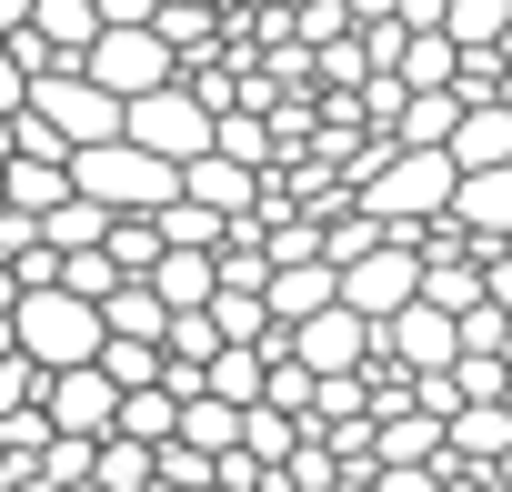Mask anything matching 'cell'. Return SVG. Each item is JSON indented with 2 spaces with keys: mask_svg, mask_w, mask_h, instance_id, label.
Instances as JSON below:
<instances>
[{
  "mask_svg": "<svg viewBox=\"0 0 512 492\" xmlns=\"http://www.w3.org/2000/svg\"><path fill=\"white\" fill-rule=\"evenodd\" d=\"M61 292H71V302H91V312H101V302H111V292H121V272H111V252H61Z\"/></svg>",
  "mask_w": 512,
  "mask_h": 492,
  "instance_id": "obj_32",
  "label": "cell"
},
{
  "mask_svg": "<svg viewBox=\"0 0 512 492\" xmlns=\"http://www.w3.org/2000/svg\"><path fill=\"white\" fill-rule=\"evenodd\" d=\"M101 231H111V211H91L81 191H71L61 211H41V241H51V252H101Z\"/></svg>",
  "mask_w": 512,
  "mask_h": 492,
  "instance_id": "obj_28",
  "label": "cell"
},
{
  "mask_svg": "<svg viewBox=\"0 0 512 492\" xmlns=\"http://www.w3.org/2000/svg\"><path fill=\"white\" fill-rule=\"evenodd\" d=\"M31 241H41V221H31V211H0V262H21Z\"/></svg>",
  "mask_w": 512,
  "mask_h": 492,
  "instance_id": "obj_35",
  "label": "cell"
},
{
  "mask_svg": "<svg viewBox=\"0 0 512 492\" xmlns=\"http://www.w3.org/2000/svg\"><path fill=\"white\" fill-rule=\"evenodd\" d=\"M61 201H71V161H21V151L0 161V211H31V221H41V211H61Z\"/></svg>",
  "mask_w": 512,
  "mask_h": 492,
  "instance_id": "obj_15",
  "label": "cell"
},
{
  "mask_svg": "<svg viewBox=\"0 0 512 492\" xmlns=\"http://www.w3.org/2000/svg\"><path fill=\"white\" fill-rule=\"evenodd\" d=\"M0 362H11V312H0Z\"/></svg>",
  "mask_w": 512,
  "mask_h": 492,
  "instance_id": "obj_41",
  "label": "cell"
},
{
  "mask_svg": "<svg viewBox=\"0 0 512 492\" xmlns=\"http://www.w3.org/2000/svg\"><path fill=\"white\" fill-rule=\"evenodd\" d=\"M51 432H71V442H101L111 432V412H121V392L101 382V362H81V372H41V402H31Z\"/></svg>",
  "mask_w": 512,
  "mask_h": 492,
  "instance_id": "obj_9",
  "label": "cell"
},
{
  "mask_svg": "<svg viewBox=\"0 0 512 492\" xmlns=\"http://www.w3.org/2000/svg\"><path fill=\"white\" fill-rule=\"evenodd\" d=\"M302 442H312V422H292V412H272V402H251V412H241V442H231V452H251L262 472H282V462H292Z\"/></svg>",
  "mask_w": 512,
  "mask_h": 492,
  "instance_id": "obj_19",
  "label": "cell"
},
{
  "mask_svg": "<svg viewBox=\"0 0 512 492\" xmlns=\"http://www.w3.org/2000/svg\"><path fill=\"white\" fill-rule=\"evenodd\" d=\"M211 161L272 171V161H282V151H272V121H262V111H221V121H211Z\"/></svg>",
  "mask_w": 512,
  "mask_h": 492,
  "instance_id": "obj_24",
  "label": "cell"
},
{
  "mask_svg": "<svg viewBox=\"0 0 512 492\" xmlns=\"http://www.w3.org/2000/svg\"><path fill=\"white\" fill-rule=\"evenodd\" d=\"M141 282L161 292V312H201V302H211V252H161Z\"/></svg>",
  "mask_w": 512,
  "mask_h": 492,
  "instance_id": "obj_21",
  "label": "cell"
},
{
  "mask_svg": "<svg viewBox=\"0 0 512 492\" xmlns=\"http://www.w3.org/2000/svg\"><path fill=\"white\" fill-rule=\"evenodd\" d=\"M442 382H452V412H462V402H502V392H512V362H502V352H462Z\"/></svg>",
  "mask_w": 512,
  "mask_h": 492,
  "instance_id": "obj_29",
  "label": "cell"
},
{
  "mask_svg": "<svg viewBox=\"0 0 512 492\" xmlns=\"http://www.w3.org/2000/svg\"><path fill=\"white\" fill-rule=\"evenodd\" d=\"M81 81H101L111 101H141V91H171L181 81V61L161 51V31L141 21V31H101L91 51H81Z\"/></svg>",
  "mask_w": 512,
  "mask_h": 492,
  "instance_id": "obj_7",
  "label": "cell"
},
{
  "mask_svg": "<svg viewBox=\"0 0 512 492\" xmlns=\"http://www.w3.org/2000/svg\"><path fill=\"white\" fill-rule=\"evenodd\" d=\"M492 101H502V111H512V71H502V91H492Z\"/></svg>",
  "mask_w": 512,
  "mask_h": 492,
  "instance_id": "obj_42",
  "label": "cell"
},
{
  "mask_svg": "<svg viewBox=\"0 0 512 492\" xmlns=\"http://www.w3.org/2000/svg\"><path fill=\"white\" fill-rule=\"evenodd\" d=\"M382 11H392L402 31H442V0H382Z\"/></svg>",
  "mask_w": 512,
  "mask_h": 492,
  "instance_id": "obj_38",
  "label": "cell"
},
{
  "mask_svg": "<svg viewBox=\"0 0 512 492\" xmlns=\"http://www.w3.org/2000/svg\"><path fill=\"white\" fill-rule=\"evenodd\" d=\"M342 302V272L332 262H272V282H262V312L292 332V322H312V312H332Z\"/></svg>",
  "mask_w": 512,
  "mask_h": 492,
  "instance_id": "obj_11",
  "label": "cell"
},
{
  "mask_svg": "<svg viewBox=\"0 0 512 492\" xmlns=\"http://www.w3.org/2000/svg\"><path fill=\"white\" fill-rule=\"evenodd\" d=\"M512 31V0H442V41L452 51H492Z\"/></svg>",
  "mask_w": 512,
  "mask_h": 492,
  "instance_id": "obj_26",
  "label": "cell"
},
{
  "mask_svg": "<svg viewBox=\"0 0 512 492\" xmlns=\"http://www.w3.org/2000/svg\"><path fill=\"white\" fill-rule=\"evenodd\" d=\"M452 71H462V51H452L442 31H412V41H402V61H392V81H402V91H452Z\"/></svg>",
  "mask_w": 512,
  "mask_h": 492,
  "instance_id": "obj_25",
  "label": "cell"
},
{
  "mask_svg": "<svg viewBox=\"0 0 512 492\" xmlns=\"http://www.w3.org/2000/svg\"><path fill=\"white\" fill-rule=\"evenodd\" d=\"M11 302H21V282H11V262H0V312H11Z\"/></svg>",
  "mask_w": 512,
  "mask_h": 492,
  "instance_id": "obj_40",
  "label": "cell"
},
{
  "mask_svg": "<svg viewBox=\"0 0 512 492\" xmlns=\"http://www.w3.org/2000/svg\"><path fill=\"white\" fill-rule=\"evenodd\" d=\"M282 352L312 372V382H342V372H362V362H382V322H362V312H312V322H292L282 332Z\"/></svg>",
  "mask_w": 512,
  "mask_h": 492,
  "instance_id": "obj_8",
  "label": "cell"
},
{
  "mask_svg": "<svg viewBox=\"0 0 512 492\" xmlns=\"http://www.w3.org/2000/svg\"><path fill=\"white\" fill-rule=\"evenodd\" d=\"M181 11H221V0H181Z\"/></svg>",
  "mask_w": 512,
  "mask_h": 492,
  "instance_id": "obj_43",
  "label": "cell"
},
{
  "mask_svg": "<svg viewBox=\"0 0 512 492\" xmlns=\"http://www.w3.org/2000/svg\"><path fill=\"white\" fill-rule=\"evenodd\" d=\"M71 191L111 221H151V211L181 201V161H151L131 141H91V151H71Z\"/></svg>",
  "mask_w": 512,
  "mask_h": 492,
  "instance_id": "obj_1",
  "label": "cell"
},
{
  "mask_svg": "<svg viewBox=\"0 0 512 492\" xmlns=\"http://www.w3.org/2000/svg\"><path fill=\"white\" fill-rule=\"evenodd\" d=\"M111 432H121V442H141V452H161V442L181 432V402H171L161 382H151V392H121V412H111Z\"/></svg>",
  "mask_w": 512,
  "mask_h": 492,
  "instance_id": "obj_23",
  "label": "cell"
},
{
  "mask_svg": "<svg viewBox=\"0 0 512 492\" xmlns=\"http://www.w3.org/2000/svg\"><path fill=\"white\" fill-rule=\"evenodd\" d=\"M51 61H81L91 41H101V21H91V0H31V21H21Z\"/></svg>",
  "mask_w": 512,
  "mask_h": 492,
  "instance_id": "obj_16",
  "label": "cell"
},
{
  "mask_svg": "<svg viewBox=\"0 0 512 492\" xmlns=\"http://www.w3.org/2000/svg\"><path fill=\"white\" fill-rule=\"evenodd\" d=\"M121 141H131V151H151V161H201V151H211V111L171 81V91L121 101Z\"/></svg>",
  "mask_w": 512,
  "mask_h": 492,
  "instance_id": "obj_6",
  "label": "cell"
},
{
  "mask_svg": "<svg viewBox=\"0 0 512 492\" xmlns=\"http://www.w3.org/2000/svg\"><path fill=\"white\" fill-rule=\"evenodd\" d=\"M21 21H31V0H0V41H11V31H21Z\"/></svg>",
  "mask_w": 512,
  "mask_h": 492,
  "instance_id": "obj_39",
  "label": "cell"
},
{
  "mask_svg": "<svg viewBox=\"0 0 512 492\" xmlns=\"http://www.w3.org/2000/svg\"><path fill=\"white\" fill-rule=\"evenodd\" d=\"M262 372H272V362H262V342H251V352H241V342H221V352L201 362V392H211V402H231V412H251V402H262Z\"/></svg>",
  "mask_w": 512,
  "mask_h": 492,
  "instance_id": "obj_18",
  "label": "cell"
},
{
  "mask_svg": "<svg viewBox=\"0 0 512 492\" xmlns=\"http://www.w3.org/2000/svg\"><path fill=\"white\" fill-rule=\"evenodd\" d=\"M21 101H31V71H21V61H11V41H0V121H11V111H21Z\"/></svg>",
  "mask_w": 512,
  "mask_h": 492,
  "instance_id": "obj_36",
  "label": "cell"
},
{
  "mask_svg": "<svg viewBox=\"0 0 512 492\" xmlns=\"http://www.w3.org/2000/svg\"><path fill=\"white\" fill-rule=\"evenodd\" d=\"M382 352H392L402 372H452V362H462V342H452V312H432V302H402V312L382 322Z\"/></svg>",
  "mask_w": 512,
  "mask_h": 492,
  "instance_id": "obj_10",
  "label": "cell"
},
{
  "mask_svg": "<svg viewBox=\"0 0 512 492\" xmlns=\"http://www.w3.org/2000/svg\"><path fill=\"white\" fill-rule=\"evenodd\" d=\"M31 402H41V372L11 352V362H0V422H11V412H31Z\"/></svg>",
  "mask_w": 512,
  "mask_h": 492,
  "instance_id": "obj_33",
  "label": "cell"
},
{
  "mask_svg": "<svg viewBox=\"0 0 512 492\" xmlns=\"http://www.w3.org/2000/svg\"><path fill=\"white\" fill-rule=\"evenodd\" d=\"M101 332H111V342H161V332H171V312H161V292H151V282H121V292L101 302Z\"/></svg>",
  "mask_w": 512,
  "mask_h": 492,
  "instance_id": "obj_22",
  "label": "cell"
},
{
  "mask_svg": "<svg viewBox=\"0 0 512 492\" xmlns=\"http://www.w3.org/2000/svg\"><path fill=\"white\" fill-rule=\"evenodd\" d=\"M452 181H462V171H452L442 151H402V141H392V151L352 181V211H372L382 231H422V221H442Z\"/></svg>",
  "mask_w": 512,
  "mask_h": 492,
  "instance_id": "obj_2",
  "label": "cell"
},
{
  "mask_svg": "<svg viewBox=\"0 0 512 492\" xmlns=\"http://www.w3.org/2000/svg\"><path fill=\"white\" fill-rule=\"evenodd\" d=\"M11 352H21L31 372H81V362H101V312L71 302L61 282H51V292H21V302H11Z\"/></svg>",
  "mask_w": 512,
  "mask_h": 492,
  "instance_id": "obj_3",
  "label": "cell"
},
{
  "mask_svg": "<svg viewBox=\"0 0 512 492\" xmlns=\"http://www.w3.org/2000/svg\"><path fill=\"white\" fill-rule=\"evenodd\" d=\"M21 111H31L41 131H61V151H91V141H121V101H111L101 81H81V61H61V71H41Z\"/></svg>",
  "mask_w": 512,
  "mask_h": 492,
  "instance_id": "obj_4",
  "label": "cell"
},
{
  "mask_svg": "<svg viewBox=\"0 0 512 492\" xmlns=\"http://www.w3.org/2000/svg\"><path fill=\"white\" fill-rule=\"evenodd\" d=\"M502 412H512V392H502Z\"/></svg>",
  "mask_w": 512,
  "mask_h": 492,
  "instance_id": "obj_44",
  "label": "cell"
},
{
  "mask_svg": "<svg viewBox=\"0 0 512 492\" xmlns=\"http://www.w3.org/2000/svg\"><path fill=\"white\" fill-rule=\"evenodd\" d=\"M372 492H442L432 462H402V472H372Z\"/></svg>",
  "mask_w": 512,
  "mask_h": 492,
  "instance_id": "obj_34",
  "label": "cell"
},
{
  "mask_svg": "<svg viewBox=\"0 0 512 492\" xmlns=\"http://www.w3.org/2000/svg\"><path fill=\"white\" fill-rule=\"evenodd\" d=\"M171 442H181V452H201V462H211V452H231V442H241V412H231V402H211V392H201V402H181V432H171Z\"/></svg>",
  "mask_w": 512,
  "mask_h": 492,
  "instance_id": "obj_27",
  "label": "cell"
},
{
  "mask_svg": "<svg viewBox=\"0 0 512 492\" xmlns=\"http://www.w3.org/2000/svg\"><path fill=\"white\" fill-rule=\"evenodd\" d=\"M452 121H462V101H452V91H402L392 141H402V151H442V141H452Z\"/></svg>",
  "mask_w": 512,
  "mask_h": 492,
  "instance_id": "obj_20",
  "label": "cell"
},
{
  "mask_svg": "<svg viewBox=\"0 0 512 492\" xmlns=\"http://www.w3.org/2000/svg\"><path fill=\"white\" fill-rule=\"evenodd\" d=\"M442 452H452V462H482V472H492V462L512 452V412H502V402H462V412L442 422Z\"/></svg>",
  "mask_w": 512,
  "mask_h": 492,
  "instance_id": "obj_14",
  "label": "cell"
},
{
  "mask_svg": "<svg viewBox=\"0 0 512 492\" xmlns=\"http://www.w3.org/2000/svg\"><path fill=\"white\" fill-rule=\"evenodd\" d=\"M422 231H382L362 262H342V312H362V322H392L402 302H422V252H412Z\"/></svg>",
  "mask_w": 512,
  "mask_h": 492,
  "instance_id": "obj_5",
  "label": "cell"
},
{
  "mask_svg": "<svg viewBox=\"0 0 512 492\" xmlns=\"http://www.w3.org/2000/svg\"><path fill=\"white\" fill-rule=\"evenodd\" d=\"M402 462H442V422H432V412L372 422V472H402Z\"/></svg>",
  "mask_w": 512,
  "mask_h": 492,
  "instance_id": "obj_17",
  "label": "cell"
},
{
  "mask_svg": "<svg viewBox=\"0 0 512 492\" xmlns=\"http://www.w3.org/2000/svg\"><path fill=\"white\" fill-rule=\"evenodd\" d=\"M91 21H101V31H141V21H151V0H91Z\"/></svg>",
  "mask_w": 512,
  "mask_h": 492,
  "instance_id": "obj_37",
  "label": "cell"
},
{
  "mask_svg": "<svg viewBox=\"0 0 512 492\" xmlns=\"http://www.w3.org/2000/svg\"><path fill=\"white\" fill-rule=\"evenodd\" d=\"M181 201L191 211H211V221H241L251 201H262V171H241V161H181Z\"/></svg>",
  "mask_w": 512,
  "mask_h": 492,
  "instance_id": "obj_12",
  "label": "cell"
},
{
  "mask_svg": "<svg viewBox=\"0 0 512 492\" xmlns=\"http://www.w3.org/2000/svg\"><path fill=\"white\" fill-rule=\"evenodd\" d=\"M442 161H452V171H502V161H512V111H502V101H472V111L452 121Z\"/></svg>",
  "mask_w": 512,
  "mask_h": 492,
  "instance_id": "obj_13",
  "label": "cell"
},
{
  "mask_svg": "<svg viewBox=\"0 0 512 492\" xmlns=\"http://www.w3.org/2000/svg\"><path fill=\"white\" fill-rule=\"evenodd\" d=\"M101 252H111L121 282H141V272L161 262V221H111V231H101Z\"/></svg>",
  "mask_w": 512,
  "mask_h": 492,
  "instance_id": "obj_30",
  "label": "cell"
},
{
  "mask_svg": "<svg viewBox=\"0 0 512 492\" xmlns=\"http://www.w3.org/2000/svg\"><path fill=\"white\" fill-rule=\"evenodd\" d=\"M201 312H211V332H221V342H241V352H251V342L272 332V312H262V292H211Z\"/></svg>",
  "mask_w": 512,
  "mask_h": 492,
  "instance_id": "obj_31",
  "label": "cell"
}]
</instances>
